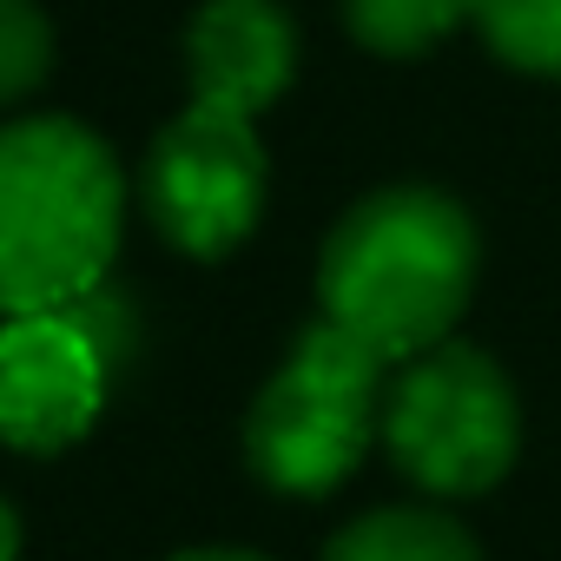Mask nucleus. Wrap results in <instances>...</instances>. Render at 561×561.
Instances as JSON below:
<instances>
[{
    "mask_svg": "<svg viewBox=\"0 0 561 561\" xmlns=\"http://www.w3.org/2000/svg\"><path fill=\"white\" fill-rule=\"evenodd\" d=\"M73 318H80V331L100 344V357L113 364V377L126 370V357H133V344H139V324H133V305L119 298V291H106V285H93L87 298H73L67 305Z\"/></svg>",
    "mask_w": 561,
    "mask_h": 561,
    "instance_id": "12",
    "label": "nucleus"
},
{
    "mask_svg": "<svg viewBox=\"0 0 561 561\" xmlns=\"http://www.w3.org/2000/svg\"><path fill=\"white\" fill-rule=\"evenodd\" d=\"M383 443L416 489L482 495L522 449V403L495 357L469 344H430L383 397Z\"/></svg>",
    "mask_w": 561,
    "mask_h": 561,
    "instance_id": "4",
    "label": "nucleus"
},
{
    "mask_svg": "<svg viewBox=\"0 0 561 561\" xmlns=\"http://www.w3.org/2000/svg\"><path fill=\"white\" fill-rule=\"evenodd\" d=\"M139 205L152 231L185 257H225L264 211V146L251 113L192 100L139 165Z\"/></svg>",
    "mask_w": 561,
    "mask_h": 561,
    "instance_id": "5",
    "label": "nucleus"
},
{
    "mask_svg": "<svg viewBox=\"0 0 561 561\" xmlns=\"http://www.w3.org/2000/svg\"><path fill=\"white\" fill-rule=\"evenodd\" d=\"M172 561H264V554H244V548H192V554H172Z\"/></svg>",
    "mask_w": 561,
    "mask_h": 561,
    "instance_id": "14",
    "label": "nucleus"
},
{
    "mask_svg": "<svg viewBox=\"0 0 561 561\" xmlns=\"http://www.w3.org/2000/svg\"><path fill=\"white\" fill-rule=\"evenodd\" d=\"M14 554H21V515L0 502V561H14Z\"/></svg>",
    "mask_w": 561,
    "mask_h": 561,
    "instance_id": "13",
    "label": "nucleus"
},
{
    "mask_svg": "<svg viewBox=\"0 0 561 561\" xmlns=\"http://www.w3.org/2000/svg\"><path fill=\"white\" fill-rule=\"evenodd\" d=\"M469 21L515 73H561V0H469Z\"/></svg>",
    "mask_w": 561,
    "mask_h": 561,
    "instance_id": "9",
    "label": "nucleus"
},
{
    "mask_svg": "<svg viewBox=\"0 0 561 561\" xmlns=\"http://www.w3.org/2000/svg\"><path fill=\"white\" fill-rule=\"evenodd\" d=\"M383 364L390 357L357 331L318 318L244 416V456L257 482L277 495H331L383 430Z\"/></svg>",
    "mask_w": 561,
    "mask_h": 561,
    "instance_id": "3",
    "label": "nucleus"
},
{
    "mask_svg": "<svg viewBox=\"0 0 561 561\" xmlns=\"http://www.w3.org/2000/svg\"><path fill=\"white\" fill-rule=\"evenodd\" d=\"M344 21L370 54L410 60L436 47L456 21H469V0H344Z\"/></svg>",
    "mask_w": 561,
    "mask_h": 561,
    "instance_id": "10",
    "label": "nucleus"
},
{
    "mask_svg": "<svg viewBox=\"0 0 561 561\" xmlns=\"http://www.w3.org/2000/svg\"><path fill=\"white\" fill-rule=\"evenodd\" d=\"M185 54H192V100L257 113L298 73V27L277 0H205Z\"/></svg>",
    "mask_w": 561,
    "mask_h": 561,
    "instance_id": "7",
    "label": "nucleus"
},
{
    "mask_svg": "<svg viewBox=\"0 0 561 561\" xmlns=\"http://www.w3.org/2000/svg\"><path fill=\"white\" fill-rule=\"evenodd\" d=\"M476 264L482 238L456 198L430 185H390L337 218L318 257V298L324 318L357 331L390 364H410L462 318Z\"/></svg>",
    "mask_w": 561,
    "mask_h": 561,
    "instance_id": "1",
    "label": "nucleus"
},
{
    "mask_svg": "<svg viewBox=\"0 0 561 561\" xmlns=\"http://www.w3.org/2000/svg\"><path fill=\"white\" fill-rule=\"evenodd\" d=\"M54 67V27L34 0H0V106L27 100Z\"/></svg>",
    "mask_w": 561,
    "mask_h": 561,
    "instance_id": "11",
    "label": "nucleus"
},
{
    "mask_svg": "<svg viewBox=\"0 0 561 561\" xmlns=\"http://www.w3.org/2000/svg\"><path fill=\"white\" fill-rule=\"evenodd\" d=\"M126 225V179L106 139L73 119L0 126V318L67 311L93 285Z\"/></svg>",
    "mask_w": 561,
    "mask_h": 561,
    "instance_id": "2",
    "label": "nucleus"
},
{
    "mask_svg": "<svg viewBox=\"0 0 561 561\" xmlns=\"http://www.w3.org/2000/svg\"><path fill=\"white\" fill-rule=\"evenodd\" d=\"M113 364L73 311H27L0 324V443L21 456H60L106 403Z\"/></svg>",
    "mask_w": 561,
    "mask_h": 561,
    "instance_id": "6",
    "label": "nucleus"
},
{
    "mask_svg": "<svg viewBox=\"0 0 561 561\" xmlns=\"http://www.w3.org/2000/svg\"><path fill=\"white\" fill-rule=\"evenodd\" d=\"M324 561H482L469 528L436 508H377L351 522Z\"/></svg>",
    "mask_w": 561,
    "mask_h": 561,
    "instance_id": "8",
    "label": "nucleus"
}]
</instances>
